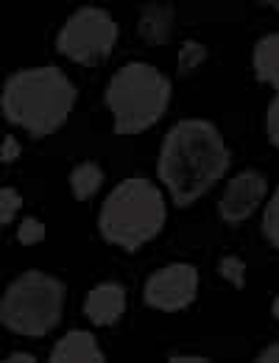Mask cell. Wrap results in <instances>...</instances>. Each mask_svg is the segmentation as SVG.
Segmentation results:
<instances>
[{"label":"cell","instance_id":"obj_23","mask_svg":"<svg viewBox=\"0 0 279 363\" xmlns=\"http://www.w3.org/2000/svg\"><path fill=\"white\" fill-rule=\"evenodd\" d=\"M168 363H212V361H207L201 355H173Z\"/></svg>","mask_w":279,"mask_h":363},{"label":"cell","instance_id":"obj_19","mask_svg":"<svg viewBox=\"0 0 279 363\" xmlns=\"http://www.w3.org/2000/svg\"><path fill=\"white\" fill-rule=\"evenodd\" d=\"M266 132H268V140L279 148V92L274 95V101L268 104V112H266Z\"/></svg>","mask_w":279,"mask_h":363},{"label":"cell","instance_id":"obj_25","mask_svg":"<svg viewBox=\"0 0 279 363\" xmlns=\"http://www.w3.org/2000/svg\"><path fill=\"white\" fill-rule=\"evenodd\" d=\"M266 6H271V9H277V11H279V0H268Z\"/></svg>","mask_w":279,"mask_h":363},{"label":"cell","instance_id":"obj_1","mask_svg":"<svg viewBox=\"0 0 279 363\" xmlns=\"http://www.w3.org/2000/svg\"><path fill=\"white\" fill-rule=\"evenodd\" d=\"M229 148L215 123L185 118L162 140L156 174L173 204L190 207L229 171Z\"/></svg>","mask_w":279,"mask_h":363},{"label":"cell","instance_id":"obj_12","mask_svg":"<svg viewBox=\"0 0 279 363\" xmlns=\"http://www.w3.org/2000/svg\"><path fill=\"white\" fill-rule=\"evenodd\" d=\"M251 65H254V76L274 87L279 92V31L274 34H266L257 45H254V53H251Z\"/></svg>","mask_w":279,"mask_h":363},{"label":"cell","instance_id":"obj_2","mask_svg":"<svg viewBox=\"0 0 279 363\" xmlns=\"http://www.w3.org/2000/svg\"><path fill=\"white\" fill-rule=\"evenodd\" d=\"M0 106L8 123L25 129L31 137H47L67 123L76 106V87L53 65L25 67L3 84Z\"/></svg>","mask_w":279,"mask_h":363},{"label":"cell","instance_id":"obj_21","mask_svg":"<svg viewBox=\"0 0 279 363\" xmlns=\"http://www.w3.org/2000/svg\"><path fill=\"white\" fill-rule=\"evenodd\" d=\"M254 363H279V344H271V347H266L257 358H254Z\"/></svg>","mask_w":279,"mask_h":363},{"label":"cell","instance_id":"obj_5","mask_svg":"<svg viewBox=\"0 0 279 363\" xmlns=\"http://www.w3.org/2000/svg\"><path fill=\"white\" fill-rule=\"evenodd\" d=\"M64 282L47 272H23L14 277L0 299V321L6 330L42 338L59 321L64 311Z\"/></svg>","mask_w":279,"mask_h":363},{"label":"cell","instance_id":"obj_20","mask_svg":"<svg viewBox=\"0 0 279 363\" xmlns=\"http://www.w3.org/2000/svg\"><path fill=\"white\" fill-rule=\"evenodd\" d=\"M17 157H20V143H17V137L6 135V140H3V151H0V160L8 165V162H14Z\"/></svg>","mask_w":279,"mask_h":363},{"label":"cell","instance_id":"obj_18","mask_svg":"<svg viewBox=\"0 0 279 363\" xmlns=\"http://www.w3.org/2000/svg\"><path fill=\"white\" fill-rule=\"evenodd\" d=\"M17 240L23 246H34V243H42L45 240V224L37 221V218H23L20 229H17Z\"/></svg>","mask_w":279,"mask_h":363},{"label":"cell","instance_id":"obj_15","mask_svg":"<svg viewBox=\"0 0 279 363\" xmlns=\"http://www.w3.org/2000/svg\"><path fill=\"white\" fill-rule=\"evenodd\" d=\"M207 59V48L201 45V43H193V40H187L182 50H179V73L185 76V73H193L195 67H201V62Z\"/></svg>","mask_w":279,"mask_h":363},{"label":"cell","instance_id":"obj_8","mask_svg":"<svg viewBox=\"0 0 279 363\" xmlns=\"http://www.w3.org/2000/svg\"><path fill=\"white\" fill-rule=\"evenodd\" d=\"M266 193H268V182L260 171H254V168L240 171L224 187L221 201H218V213L227 224H240V221L254 216V210L260 207Z\"/></svg>","mask_w":279,"mask_h":363},{"label":"cell","instance_id":"obj_11","mask_svg":"<svg viewBox=\"0 0 279 363\" xmlns=\"http://www.w3.org/2000/svg\"><path fill=\"white\" fill-rule=\"evenodd\" d=\"M176 9L171 3H151L140 14V37L145 45H165L173 34Z\"/></svg>","mask_w":279,"mask_h":363},{"label":"cell","instance_id":"obj_24","mask_svg":"<svg viewBox=\"0 0 279 363\" xmlns=\"http://www.w3.org/2000/svg\"><path fill=\"white\" fill-rule=\"evenodd\" d=\"M271 313H274V318H279V296H274V305H271Z\"/></svg>","mask_w":279,"mask_h":363},{"label":"cell","instance_id":"obj_17","mask_svg":"<svg viewBox=\"0 0 279 363\" xmlns=\"http://www.w3.org/2000/svg\"><path fill=\"white\" fill-rule=\"evenodd\" d=\"M218 272H221V277H224L232 288H243V285H246V266H243V260L234 257V255H227V257L221 260Z\"/></svg>","mask_w":279,"mask_h":363},{"label":"cell","instance_id":"obj_4","mask_svg":"<svg viewBox=\"0 0 279 363\" xmlns=\"http://www.w3.org/2000/svg\"><path fill=\"white\" fill-rule=\"evenodd\" d=\"M103 101L112 112L115 135H140L168 112L171 79L154 65L129 62L109 79Z\"/></svg>","mask_w":279,"mask_h":363},{"label":"cell","instance_id":"obj_14","mask_svg":"<svg viewBox=\"0 0 279 363\" xmlns=\"http://www.w3.org/2000/svg\"><path fill=\"white\" fill-rule=\"evenodd\" d=\"M263 232L268 238V243L279 249V187L274 190V196L268 199L266 204V213H263Z\"/></svg>","mask_w":279,"mask_h":363},{"label":"cell","instance_id":"obj_13","mask_svg":"<svg viewBox=\"0 0 279 363\" xmlns=\"http://www.w3.org/2000/svg\"><path fill=\"white\" fill-rule=\"evenodd\" d=\"M103 184V168L87 160V162H79L73 171H70V190L79 201H90L95 193L101 190Z\"/></svg>","mask_w":279,"mask_h":363},{"label":"cell","instance_id":"obj_22","mask_svg":"<svg viewBox=\"0 0 279 363\" xmlns=\"http://www.w3.org/2000/svg\"><path fill=\"white\" fill-rule=\"evenodd\" d=\"M3 363H37V358L31 352H11Z\"/></svg>","mask_w":279,"mask_h":363},{"label":"cell","instance_id":"obj_6","mask_svg":"<svg viewBox=\"0 0 279 363\" xmlns=\"http://www.w3.org/2000/svg\"><path fill=\"white\" fill-rule=\"evenodd\" d=\"M118 23L106 9L81 6L76 9L56 34V50L76 65L95 67L109 59L118 45Z\"/></svg>","mask_w":279,"mask_h":363},{"label":"cell","instance_id":"obj_10","mask_svg":"<svg viewBox=\"0 0 279 363\" xmlns=\"http://www.w3.org/2000/svg\"><path fill=\"white\" fill-rule=\"evenodd\" d=\"M47 363H106V358L90 330H70L53 344Z\"/></svg>","mask_w":279,"mask_h":363},{"label":"cell","instance_id":"obj_16","mask_svg":"<svg viewBox=\"0 0 279 363\" xmlns=\"http://www.w3.org/2000/svg\"><path fill=\"white\" fill-rule=\"evenodd\" d=\"M20 207H23V196L14 187H3L0 190V221H3V227H8L14 221Z\"/></svg>","mask_w":279,"mask_h":363},{"label":"cell","instance_id":"obj_9","mask_svg":"<svg viewBox=\"0 0 279 363\" xmlns=\"http://www.w3.org/2000/svg\"><path fill=\"white\" fill-rule=\"evenodd\" d=\"M126 311V291L118 282H101L84 299V316L93 321L95 327H109Z\"/></svg>","mask_w":279,"mask_h":363},{"label":"cell","instance_id":"obj_7","mask_svg":"<svg viewBox=\"0 0 279 363\" xmlns=\"http://www.w3.org/2000/svg\"><path fill=\"white\" fill-rule=\"evenodd\" d=\"M198 294V272L190 263H171L162 266L145 279L142 302L162 313H176L193 305Z\"/></svg>","mask_w":279,"mask_h":363},{"label":"cell","instance_id":"obj_3","mask_svg":"<svg viewBox=\"0 0 279 363\" xmlns=\"http://www.w3.org/2000/svg\"><path fill=\"white\" fill-rule=\"evenodd\" d=\"M168 218L165 196L151 179L132 177L112 187L101 204L98 229L106 243L120 246L123 252H137L151 243Z\"/></svg>","mask_w":279,"mask_h":363}]
</instances>
